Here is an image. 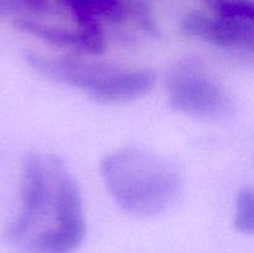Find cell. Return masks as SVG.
<instances>
[{
	"label": "cell",
	"mask_w": 254,
	"mask_h": 253,
	"mask_svg": "<svg viewBox=\"0 0 254 253\" xmlns=\"http://www.w3.org/2000/svg\"><path fill=\"white\" fill-rule=\"evenodd\" d=\"M64 164L55 156L25 158L21 211L7 225L2 240L17 253H73L86 237V221L59 198Z\"/></svg>",
	"instance_id": "obj_1"
},
{
	"label": "cell",
	"mask_w": 254,
	"mask_h": 253,
	"mask_svg": "<svg viewBox=\"0 0 254 253\" xmlns=\"http://www.w3.org/2000/svg\"><path fill=\"white\" fill-rule=\"evenodd\" d=\"M99 170L119 207L139 217L166 212L183 191L178 166L148 149L128 146L113 151L102 159Z\"/></svg>",
	"instance_id": "obj_2"
},
{
	"label": "cell",
	"mask_w": 254,
	"mask_h": 253,
	"mask_svg": "<svg viewBox=\"0 0 254 253\" xmlns=\"http://www.w3.org/2000/svg\"><path fill=\"white\" fill-rule=\"evenodd\" d=\"M168 87L170 106L186 116L222 118L232 108V102L225 89L206 74L196 59L179 63L169 77Z\"/></svg>",
	"instance_id": "obj_3"
},
{
	"label": "cell",
	"mask_w": 254,
	"mask_h": 253,
	"mask_svg": "<svg viewBox=\"0 0 254 253\" xmlns=\"http://www.w3.org/2000/svg\"><path fill=\"white\" fill-rule=\"evenodd\" d=\"M26 61L32 68L42 76H46L60 83L87 91L94 99L104 88L117 67L101 62L84 61L79 59H52L36 52H26Z\"/></svg>",
	"instance_id": "obj_4"
},
{
	"label": "cell",
	"mask_w": 254,
	"mask_h": 253,
	"mask_svg": "<svg viewBox=\"0 0 254 253\" xmlns=\"http://www.w3.org/2000/svg\"><path fill=\"white\" fill-rule=\"evenodd\" d=\"M184 35L196 37L207 44L223 49L254 50V27L252 22L236 21L225 17L191 11L181 20Z\"/></svg>",
	"instance_id": "obj_5"
},
{
	"label": "cell",
	"mask_w": 254,
	"mask_h": 253,
	"mask_svg": "<svg viewBox=\"0 0 254 253\" xmlns=\"http://www.w3.org/2000/svg\"><path fill=\"white\" fill-rule=\"evenodd\" d=\"M14 25L21 31L39 37L55 46L69 47L89 54H101L104 50L103 34L99 25L82 26L78 32L62 27L42 25L30 20H16Z\"/></svg>",
	"instance_id": "obj_6"
},
{
	"label": "cell",
	"mask_w": 254,
	"mask_h": 253,
	"mask_svg": "<svg viewBox=\"0 0 254 253\" xmlns=\"http://www.w3.org/2000/svg\"><path fill=\"white\" fill-rule=\"evenodd\" d=\"M62 1L81 27L99 25L102 20L121 21L126 16V7L122 0H62Z\"/></svg>",
	"instance_id": "obj_7"
},
{
	"label": "cell",
	"mask_w": 254,
	"mask_h": 253,
	"mask_svg": "<svg viewBox=\"0 0 254 253\" xmlns=\"http://www.w3.org/2000/svg\"><path fill=\"white\" fill-rule=\"evenodd\" d=\"M202 2L216 16L253 24L254 5L252 0H202Z\"/></svg>",
	"instance_id": "obj_8"
},
{
	"label": "cell",
	"mask_w": 254,
	"mask_h": 253,
	"mask_svg": "<svg viewBox=\"0 0 254 253\" xmlns=\"http://www.w3.org/2000/svg\"><path fill=\"white\" fill-rule=\"evenodd\" d=\"M235 227L243 235H252L254 231V195L251 188L242 189L237 196V211Z\"/></svg>",
	"instance_id": "obj_9"
},
{
	"label": "cell",
	"mask_w": 254,
	"mask_h": 253,
	"mask_svg": "<svg viewBox=\"0 0 254 253\" xmlns=\"http://www.w3.org/2000/svg\"><path fill=\"white\" fill-rule=\"evenodd\" d=\"M12 1L25 5L27 9L35 10V11H41L46 6V0H12Z\"/></svg>",
	"instance_id": "obj_10"
},
{
	"label": "cell",
	"mask_w": 254,
	"mask_h": 253,
	"mask_svg": "<svg viewBox=\"0 0 254 253\" xmlns=\"http://www.w3.org/2000/svg\"><path fill=\"white\" fill-rule=\"evenodd\" d=\"M0 11H1V1H0Z\"/></svg>",
	"instance_id": "obj_11"
}]
</instances>
